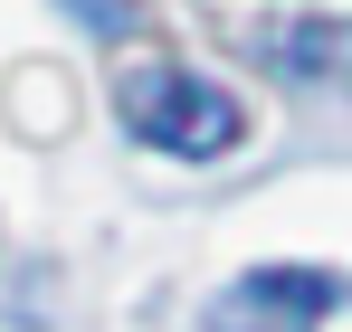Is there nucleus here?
Wrapping results in <instances>:
<instances>
[{"label": "nucleus", "instance_id": "nucleus-3", "mask_svg": "<svg viewBox=\"0 0 352 332\" xmlns=\"http://www.w3.org/2000/svg\"><path fill=\"white\" fill-rule=\"evenodd\" d=\"M276 67L333 76V67H352V29H286V38H276Z\"/></svg>", "mask_w": 352, "mask_h": 332}, {"label": "nucleus", "instance_id": "nucleus-1", "mask_svg": "<svg viewBox=\"0 0 352 332\" xmlns=\"http://www.w3.org/2000/svg\"><path fill=\"white\" fill-rule=\"evenodd\" d=\"M115 114L133 143H153V152H172V162H219L248 143V114H238L229 86H210V76H190V67H133L115 86Z\"/></svg>", "mask_w": 352, "mask_h": 332}, {"label": "nucleus", "instance_id": "nucleus-2", "mask_svg": "<svg viewBox=\"0 0 352 332\" xmlns=\"http://www.w3.org/2000/svg\"><path fill=\"white\" fill-rule=\"evenodd\" d=\"M314 313H333V276H314V266H267V276H248L219 294V332H314Z\"/></svg>", "mask_w": 352, "mask_h": 332}, {"label": "nucleus", "instance_id": "nucleus-4", "mask_svg": "<svg viewBox=\"0 0 352 332\" xmlns=\"http://www.w3.org/2000/svg\"><path fill=\"white\" fill-rule=\"evenodd\" d=\"M67 19H86L96 38H124L133 29V0H67Z\"/></svg>", "mask_w": 352, "mask_h": 332}]
</instances>
